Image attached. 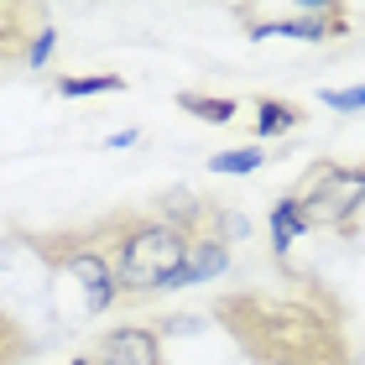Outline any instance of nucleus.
<instances>
[{
	"label": "nucleus",
	"mask_w": 365,
	"mask_h": 365,
	"mask_svg": "<svg viewBox=\"0 0 365 365\" xmlns=\"http://www.w3.org/2000/svg\"><path fill=\"white\" fill-rule=\"evenodd\" d=\"M47 26L42 6H0V68H21L31 37Z\"/></svg>",
	"instance_id": "6e6552de"
},
{
	"label": "nucleus",
	"mask_w": 365,
	"mask_h": 365,
	"mask_svg": "<svg viewBox=\"0 0 365 365\" xmlns=\"http://www.w3.org/2000/svg\"><path fill=\"white\" fill-rule=\"evenodd\" d=\"M303 125V110L292 99H277V94H261L256 99V136L261 141H277V136H292Z\"/></svg>",
	"instance_id": "9d476101"
},
{
	"label": "nucleus",
	"mask_w": 365,
	"mask_h": 365,
	"mask_svg": "<svg viewBox=\"0 0 365 365\" xmlns=\"http://www.w3.org/2000/svg\"><path fill=\"white\" fill-rule=\"evenodd\" d=\"M89 225H94L99 251L110 256L115 282H120V303L168 292V282L178 277L182 256H188V235L173 230L168 220H157L152 209H115Z\"/></svg>",
	"instance_id": "f03ea898"
},
{
	"label": "nucleus",
	"mask_w": 365,
	"mask_h": 365,
	"mask_svg": "<svg viewBox=\"0 0 365 365\" xmlns=\"http://www.w3.org/2000/svg\"><path fill=\"white\" fill-rule=\"evenodd\" d=\"M125 78L120 73H78V78H58L63 99H84V94H120Z\"/></svg>",
	"instance_id": "4468645a"
},
{
	"label": "nucleus",
	"mask_w": 365,
	"mask_h": 365,
	"mask_svg": "<svg viewBox=\"0 0 365 365\" xmlns=\"http://www.w3.org/2000/svg\"><path fill=\"white\" fill-rule=\"evenodd\" d=\"M261 162H267L261 146H235V152H214L209 157V173H220V178H251Z\"/></svg>",
	"instance_id": "ddd939ff"
},
{
	"label": "nucleus",
	"mask_w": 365,
	"mask_h": 365,
	"mask_svg": "<svg viewBox=\"0 0 365 365\" xmlns=\"http://www.w3.org/2000/svg\"><path fill=\"white\" fill-rule=\"evenodd\" d=\"M225 272H230V240H225V235H193V240H188V256H182V267H178V277L168 282V292L193 287V282H214V277H225Z\"/></svg>",
	"instance_id": "0eeeda50"
},
{
	"label": "nucleus",
	"mask_w": 365,
	"mask_h": 365,
	"mask_svg": "<svg viewBox=\"0 0 365 365\" xmlns=\"http://www.w3.org/2000/svg\"><path fill=\"white\" fill-rule=\"evenodd\" d=\"M26 245L37 251L47 267L68 272L78 287H84L89 297V313H110L115 303H120V282H115L110 272V256L99 251L94 240V225H68V230H31Z\"/></svg>",
	"instance_id": "7ed1b4c3"
},
{
	"label": "nucleus",
	"mask_w": 365,
	"mask_h": 365,
	"mask_svg": "<svg viewBox=\"0 0 365 365\" xmlns=\"http://www.w3.org/2000/svg\"><path fill=\"white\" fill-rule=\"evenodd\" d=\"M53 47H58V26L47 21L37 37H31V47H26V58H21V68H47V58H53Z\"/></svg>",
	"instance_id": "2eb2a0df"
},
{
	"label": "nucleus",
	"mask_w": 365,
	"mask_h": 365,
	"mask_svg": "<svg viewBox=\"0 0 365 365\" xmlns=\"http://www.w3.org/2000/svg\"><path fill=\"white\" fill-rule=\"evenodd\" d=\"M235 21L251 31V37H292V42H334V37L350 31L344 6H329V0H319V6H292L282 16H267L256 6H235Z\"/></svg>",
	"instance_id": "39448f33"
},
{
	"label": "nucleus",
	"mask_w": 365,
	"mask_h": 365,
	"mask_svg": "<svg viewBox=\"0 0 365 365\" xmlns=\"http://www.w3.org/2000/svg\"><path fill=\"white\" fill-rule=\"evenodd\" d=\"M267 230H272V256H277V261H287V251H292L297 235H313V230H308V214H303V204H297L292 193H282L277 204H272Z\"/></svg>",
	"instance_id": "1a4fd4ad"
},
{
	"label": "nucleus",
	"mask_w": 365,
	"mask_h": 365,
	"mask_svg": "<svg viewBox=\"0 0 365 365\" xmlns=\"http://www.w3.org/2000/svg\"><path fill=\"white\" fill-rule=\"evenodd\" d=\"M31 355H37V344H31L26 324L16 319V313L0 308V365H26Z\"/></svg>",
	"instance_id": "f8f14e48"
},
{
	"label": "nucleus",
	"mask_w": 365,
	"mask_h": 365,
	"mask_svg": "<svg viewBox=\"0 0 365 365\" xmlns=\"http://www.w3.org/2000/svg\"><path fill=\"white\" fill-rule=\"evenodd\" d=\"M68 365H94V360H89V355H78V360H68Z\"/></svg>",
	"instance_id": "f3484780"
},
{
	"label": "nucleus",
	"mask_w": 365,
	"mask_h": 365,
	"mask_svg": "<svg viewBox=\"0 0 365 365\" xmlns=\"http://www.w3.org/2000/svg\"><path fill=\"white\" fill-rule=\"evenodd\" d=\"M89 360L94 365H168V355H162V329L146 324V319H125V324H115L94 339Z\"/></svg>",
	"instance_id": "423d86ee"
},
{
	"label": "nucleus",
	"mask_w": 365,
	"mask_h": 365,
	"mask_svg": "<svg viewBox=\"0 0 365 365\" xmlns=\"http://www.w3.org/2000/svg\"><path fill=\"white\" fill-rule=\"evenodd\" d=\"M209 313L251 365H350V313L308 277L287 272V287L220 292Z\"/></svg>",
	"instance_id": "f257e3e1"
},
{
	"label": "nucleus",
	"mask_w": 365,
	"mask_h": 365,
	"mask_svg": "<svg viewBox=\"0 0 365 365\" xmlns=\"http://www.w3.org/2000/svg\"><path fill=\"white\" fill-rule=\"evenodd\" d=\"M292 198L308 214V230H355L360 209H365V162H313V168L297 178Z\"/></svg>",
	"instance_id": "20e7f679"
},
{
	"label": "nucleus",
	"mask_w": 365,
	"mask_h": 365,
	"mask_svg": "<svg viewBox=\"0 0 365 365\" xmlns=\"http://www.w3.org/2000/svg\"><path fill=\"white\" fill-rule=\"evenodd\" d=\"M329 110H339V115H355V110H365V84H350V89H324L319 94Z\"/></svg>",
	"instance_id": "dca6fc26"
},
{
	"label": "nucleus",
	"mask_w": 365,
	"mask_h": 365,
	"mask_svg": "<svg viewBox=\"0 0 365 365\" xmlns=\"http://www.w3.org/2000/svg\"><path fill=\"white\" fill-rule=\"evenodd\" d=\"M178 110L193 115V120H204V125H230L240 105H235L230 94H198V89H182V94H178Z\"/></svg>",
	"instance_id": "9b49d317"
}]
</instances>
